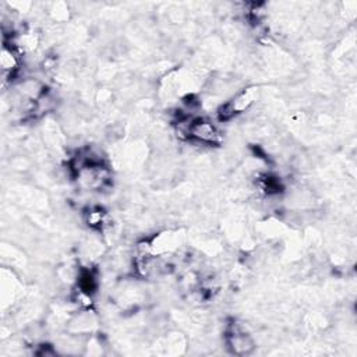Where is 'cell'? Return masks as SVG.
I'll list each match as a JSON object with an SVG mask.
<instances>
[{"mask_svg": "<svg viewBox=\"0 0 357 357\" xmlns=\"http://www.w3.org/2000/svg\"><path fill=\"white\" fill-rule=\"evenodd\" d=\"M259 89L257 85H248L238 89L231 98H229L225 103H222L218 110L216 116L219 121H230L238 114L248 112L258 99Z\"/></svg>", "mask_w": 357, "mask_h": 357, "instance_id": "1", "label": "cell"}, {"mask_svg": "<svg viewBox=\"0 0 357 357\" xmlns=\"http://www.w3.org/2000/svg\"><path fill=\"white\" fill-rule=\"evenodd\" d=\"M187 139L206 146L220 145L223 141L222 131L211 119L206 117H192L188 124Z\"/></svg>", "mask_w": 357, "mask_h": 357, "instance_id": "2", "label": "cell"}, {"mask_svg": "<svg viewBox=\"0 0 357 357\" xmlns=\"http://www.w3.org/2000/svg\"><path fill=\"white\" fill-rule=\"evenodd\" d=\"M225 344L229 353L234 356L251 354L255 349V340L250 333L238 328L236 324L231 325L225 336Z\"/></svg>", "mask_w": 357, "mask_h": 357, "instance_id": "3", "label": "cell"}, {"mask_svg": "<svg viewBox=\"0 0 357 357\" xmlns=\"http://www.w3.org/2000/svg\"><path fill=\"white\" fill-rule=\"evenodd\" d=\"M84 223L95 231H103L109 226V215L99 205H89L82 211Z\"/></svg>", "mask_w": 357, "mask_h": 357, "instance_id": "4", "label": "cell"}]
</instances>
